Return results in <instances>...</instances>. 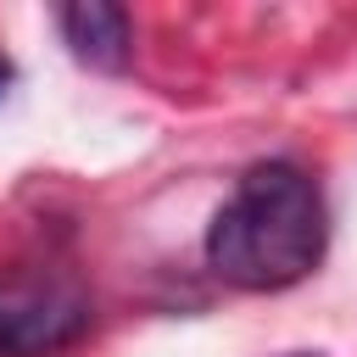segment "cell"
<instances>
[{
	"mask_svg": "<svg viewBox=\"0 0 357 357\" xmlns=\"http://www.w3.org/2000/svg\"><path fill=\"white\" fill-rule=\"evenodd\" d=\"M324 257V201L290 162H257L206 229V262L234 290H284Z\"/></svg>",
	"mask_w": 357,
	"mask_h": 357,
	"instance_id": "6da1fadb",
	"label": "cell"
},
{
	"mask_svg": "<svg viewBox=\"0 0 357 357\" xmlns=\"http://www.w3.org/2000/svg\"><path fill=\"white\" fill-rule=\"evenodd\" d=\"M89 329V296L56 268L0 273V357H56Z\"/></svg>",
	"mask_w": 357,
	"mask_h": 357,
	"instance_id": "7a4b0ae2",
	"label": "cell"
},
{
	"mask_svg": "<svg viewBox=\"0 0 357 357\" xmlns=\"http://www.w3.org/2000/svg\"><path fill=\"white\" fill-rule=\"evenodd\" d=\"M61 33L73 45L78 61L100 67V73H123L128 67V11L112 6V0H78V6H61Z\"/></svg>",
	"mask_w": 357,
	"mask_h": 357,
	"instance_id": "3957f363",
	"label": "cell"
},
{
	"mask_svg": "<svg viewBox=\"0 0 357 357\" xmlns=\"http://www.w3.org/2000/svg\"><path fill=\"white\" fill-rule=\"evenodd\" d=\"M6 84H11V67H6V56H0V95H6Z\"/></svg>",
	"mask_w": 357,
	"mask_h": 357,
	"instance_id": "277c9868",
	"label": "cell"
}]
</instances>
